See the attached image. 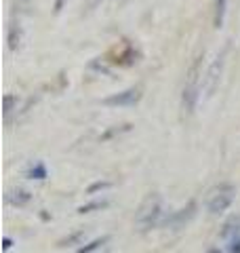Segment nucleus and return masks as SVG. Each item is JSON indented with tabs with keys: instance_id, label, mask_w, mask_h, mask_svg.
<instances>
[{
	"instance_id": "nucleus-1",
	"label": "nucleus",
	"mask_w": 240,
	"mask_h": 253,
	"mask_svg": "<svg viewBox=\"0 0 240 253\" xmlns=\"http://www.w3.org/2000/svg\"><path fill=\"white\" fill-rule=\"evenodd\" d=\"M200 57L192 63L190 72L186 76V84H183V108L192 112L196 106V99H198V93H200Z\"/></svg>"
},
{
	"instance_id": "nucleus-2",
	"label": "nucleus",
	"mask_w": 240,
	"mask_h": 253,
	"mask_svg": "<svg viewBox=\"0 0 240 253\" xmlns=\"http://www.w3.org/2000/svg\"><path fill=\"white\" fill-rule=\"evenodd\" d=\"M234 196H236V188L234 186L221 184L215 190H211L209 201H206V209H209V213H213V215H217V213L226 211L230 207L232 201H234Z\"/></svg>"
},
{
	"instance_id": "nucleus-3",
	"label": "nucleus",
	"mask_w": 240,
	"mask_h": 253,
	"mask_svg": "<svg viewBox=\"0 0 240 253\" xmlns=\"http://www.w3.org/2000/svg\"><path fill=\"white\" fill-rule=\"evenodd\" d=\"M158 219H160V201L156 196H150L139 207L137 215H135V221H137V226L141 230H148V228L158 224Z\"/></svg>"
},
{
	"instance_id": "nucleus-4",
	"label": "nucleus",
	"mask_w": 240,
	"mask_h": 253,
	"mask_svg": "<svg viewBox=\"0 0 240 253\" xmlns=\"http://www.w3.org/2000/svg\"><path fill=\"white\" fill-rule=\"evenodd\" d=\"M223 57H226V51H223L217 59L211 63L209 72H206L204 81H202V91H204V97H211L217 89V83H219V74H221V68H223Z\"/></svg>"
},
{
	"instance_id": "nucleus-5",
	"label": "nucleus",
	"mask_w": 240,
	"mask_h": 253,
	"mask_svg": "<svg viewBox=\"0 0 240 253\" xmlns=\"http://www.w3.org/2000/svg\"><path fill=\"white\" fill-rule=\"evenodd\" d=\"M141 97V89L139 86H135V89H126L118 95H112V97L103 99V104L106 106H135Z\"/></svg>"
},
{
	"instance_id": "nucleus-6",
	"label": "nucleus",
	"mask_w": 240,
	"mask_h": 253,
	"mask_svg": "<svg viewBox=\"0 0 240 253\" xmlns=\"http://www.w3.org/2000/svg\"><path fill=\"white\" fill-rule=\"evenodd\" d=\"M194 205H188V209H181L179 213H177V215H175V217H171L169 221H166V224H169V226H173V228H179L181 224H186V221L192 217V215H194Z\"/></svg>"
},
{
	"instance_id": "nucleus-7",
	"label": "nucleus",
	"mask_w": 240,
	"mask_h": 253,
	"mask_svg": "<svg viewBox=\"0 0 240 253\" xmlns=\"http://www.w3.org/2000/svg\"><path fill=\"white\" fill-rule=\"evenodd\" d=\"M226 11H228V0H215V15H213L215 28H221V26H223V19H226Z\"/></svg>"
},
{
	"instance_id": "nucleus-8",
	"label": "nucleus",
	"mask_w": 240,
	"mask_h": 253,
	"mask_svg": "<svg viewBox=\"0 0 240 253\" xmlns=\"http://www.w3.org/2000/svg\"><path fill=\"white\" fill-rule=\"evenodd\" d=\"M6 201L13 203V205H26L30 201V194L26 192V190H15V192H11L9 196H6Z\"/></svg>"
},
{
	"instance_id": "nucleus-9",
	"label": "nucleus",
	"mask_w": 240,
	"mask_h": 253,
	"mask_svg": "<svg viewBox=\"0 0 240 253\" xmlns=\"http://www.w3.org/2000/svg\"><path fill=\"white\" fill-rule=\"evenodd\" d=\"M103 243H108V236H103V239H97V241H93V243H89L86 247H82V249H78L76 253H91V251H95V249H99Z\"/></svg>"
},
{
	"instance_id": "nucleus-10",
	"label": "nucleus",
	"mask_w": 240,
	"mask_h": 253,
	"mask_svg": "<svg viewBox=\"0 0 240 253\" xmlns=\"http://www.w3.org/2000/svg\"><path fill=\"white\" fill-rule=\"evenodd\" d=\"M15 104H17V97H15V95H4V116H9L13 112Z\"/></svg>"
},
{
	"instance_id": "nucleus-11",
	"label": "nucleus",
	"mask_w": 240,
	"mask_h": 253,
	"mask_svg": "<svg viewBox=\"0 0 240 253\" xmlns=\"http://www.w3.org/2000/svg\"><path fill=\"white\" fill-rule=\"evenodd\" d=\"M106 201H99V203H91V205H84V207H80L78 209V213H89V211H93V209H101V207H106Z\"/></svg>"
},
{
	"instance_id": "nucleus-12",
	"label": "nucleus",
	"mask_w": 240,
	"mask_h": 253,
	"mask_svg": "<svg viewBox=\"0 0 240 253\" xmlns=\"http://www.w3.org/2000/svg\"><path fill=\"white\" fill-rule=\"evenodd\" d=\"M230 253H240V234L230 241Z\"/></svg>"
},
{
	"instance_id": "nucleus-13",
	"label": "nucleus",
	"mask_w": 240,
	"mask_h": 253,
	"mask_svg": "<svg viewBox=\"0 0 240 253\" xmlns=\"http://www.w3.org/2000/svg\"><path fill=\"white\" fill-rule=\"evenodd\" d=\"M30 175H32V177L36 175V179H42V177L46 175V173H44V167H40V165H38L36 169H32V171H30Z\"/></svg>"
},
{
	"instance_id": "nucleus-14",
	"label": "nucleus",
	"mask_w": 240,
	"mask_h": 253,
	"mask_svg": "<svg viewBox=\"0 0 240 253\" xmlns=\"http://www.w3.org/2000/svg\"><path fill=\"white\" fill-rule=\"evenodd\" d=\"M99 2H101V0H89V4H86V9H89V11L97 9V6H99Z\"/></svg>"
},
{
	"instance_id": "nucleus-15",
	"label": "nucleus",
	"mask_w": 240,
	"mask_h": 253,
	"mask_svg": "<svg viewBox=\"0 0 240 253\" xmlns=\"http://www.w3.org/2000/svg\"><path fill=\"white\" fill-rule=\"evenodd\" d=\"M61 6H63V0H57V2H55V13H59Z\"/></svg>"
},
{
	"instance_id": "nucleus-16",
	"label": "nucleus",
	"mask_w": 240,
	"mask_h": 253,
	"mask_svg": "<svg viewBox=\"0 0 240 253\" xmlns=\"http://www.w3.org/2000/svg\"><path fill=\"white\" fill-rule=\"evenodd\" d=\"M11 249V239H4V251Z\"/></svg>"
}]
</instances>
